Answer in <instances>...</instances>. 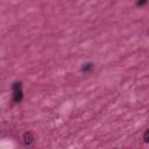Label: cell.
<instances>
[{
	"instance_id": "obj_1",
	"label": "cell",
	"mask_w": 149,
	"mask_h": 149,
	"mask_svg": "<svg viewBox=\"0 0 149 149\" xmlns=\"http://www.w3.org/2000/svg\"><path fill=\"white\" fill-rule=\"evenodd\" d=\"M12 92H13V101L15 104L21 102L22 98H23V93H22V83L21 81H15L12 85Z\"/></svg>"
},
{
	"instance_id": "obj_3",
	"label": "cell",
	"mask_w": 149,
	"mask_h": 149,
	"mask_svg": "<svg viewBox=\"0 0 149 149\" xmlns=\"http://www.w3.org/2000/svg\"><path fill=\"white\" fill-rule=\"evenodd\" d=\"M92 69H93V64L92 63H86V64H83L80 70H81V72L86 73V72H90Z\"/></svg>"
},
{
	"instance_id": "obj_4",
	"label": "cell",
	"mask_w": 149,
	"mask_h": 149,
	"mask_svg": "<svg viewBox=\"0 0 149 149\" xmlns=\"http://www.w3.org/2000/svg\"><path fill=\"white\" fill-rule=\"evenodd\" d=\"M143 140H144V142L149 143V128L144 132V134H143Z\"/></svg>"
},
{
	"instance_id": "obj_5",
	"label": "cell",
	"mask_w": 149,
	"mask_h": 149,
	"mask_svg": "<svg viewBox=\"0 0 149 149\" xmlns=\"http://www.w3.org/2000/svg\"><path fill=\"white\" fill-rule=\"evenodd\" d=\"M148 2V0H137V2H136V6H139V7H141V6H143V5H146Z\"/></svg>"
},
{
	"instance_id": "obj_2",
	"label": "cell",
	"mask_w": 149,
	"mask_h": 149,
	"mask_svg": "<svg viewBox=\"0 0 149 149\" xmlns=\"http://www.w3.org/2000/svg\"><path fill=\"white\" fill-rule=\"evenodd\" d=\"M34 140H35V137H34V135H33V133L31 132H26L24 134H23V143L24 144H31L33 142H34Z\"/></svg>"
}]
</instances>
